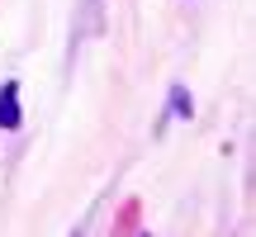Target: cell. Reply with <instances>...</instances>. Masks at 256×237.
I'll use <instances>...</instances> for the list:
<instances>
[{
    "instance_id": "6da1fadb",
    "label": "cell",
    "mask_w": 256,
    "mask_h": 237,
    "mask_svg": "<svg viewBox=\"0 0 256 237\" xmlns=\"http://www.w3.org/2000/svg\"><path fill=\"white\" fill-rule=\"evenodd\" d=\"M0 128H19V86L5 81L0 90Z\"/></svg>"
}]
</instances>
